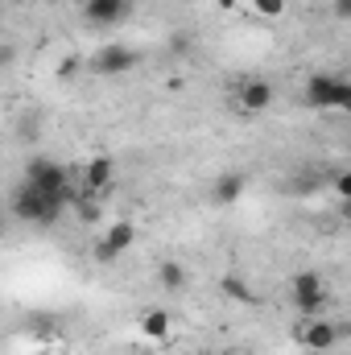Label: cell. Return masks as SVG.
Segmentation results:
<instances>
[{"label":"cell","instance_id":"cell-1","mask_svg":"<svg viewBox=\"0 0 351 355\" xmlns=\"http://www.w3.org/2000/svg\"><path fill=\"white\" fill-rule=\"evenodd\" d=\"M62 198H50V194H42V190H33L29 182H21L17 186V194H12V215L21 219V223H37V227H50L58 215H62Z\"/></svg>","mask_w":351,"mask_h":355},{"label":"cell","instance_id":"cell-2","mask_svg":"<svg viewBox=\"0 0 351 355\" xmlns=\"http://www.w3.org/2000/svg\"><path fill=\"white\" fill-rule=\"evenodd\" d=\"M306 103L318 112H351V79L343 75H310L306 79Z\"/></svg>","mask_w":351,"mask_h":355},{"label":"cell","instance_id":"cell-3","mask_svg":"<svg viewBox=\"0 0 351 355\" xmlns=\"http://www.w3.org/2000/svg\"><path fill=\"white\" fill-rule=\"evenodd\" d=\"M289 293H293L298 314H306V318H323V310H327V302H331V293H327V285H323V277H318L314 268L293 272V277H289Z\"/></svg>","mask_w":351,"mask_h":355},{"label":"cell","instance_id":"cell-4","mask_svg":"<svg viewBox=\"0 0 351 355\" xmlns=\"http://www.w3.org/2000/svg\"><path fill=\"white\" fill-rule=\"evenodd\" d=\"M25 182H29L33 190L50 194V198H62V202H71V186H67V166H58V162H50V157H33V162L25 166Z\"/></svg>","mask_w":351,"mask_h":355},{"label":"cell","instance_id":"cell-5","mask_svg":"<svg viewBox=\"0 0 351 355\" xmlns=\"http://www.w3.org/2000/svg\"><path fill=\"white\" fill-rule=\"evenodd\" d=\"M137 62H141V54L128 50V46H99L95 58H91V71H95L99 79H116V75L132 71Z\"/></svg>","mask_w":351,"mask_h":355},{"label":"cell","instance_id":"cell-6","mask_svg":"<svg viewBox=\"0 0 351 355\" xmlns=\"http://www.w3.org/2000/svg\"><path fill=\"white\" fill-rule=\"evenodd\" d=\"M273 99H277V91L268 79H244L240 91H236V103H240V112H248V116H261L273 107Z\"/></svg>","mask_w":351,"mask_h":355},{"label":"cell","instance_id":"cell-7","mask_svg":"<svg viewBox=\"0 0 351 355\" xmlns=\"http://www.w3.org/2000/svg\"><path fill=\"white\" fill-rule=\"evenodd\" d=\"M339 327L331 322V318H310L302 331H298V343L306 347V352H331L335 343H339Z\"/></svg>","mask_w":351,"mask_h":355},{"label":"cell","instance_id":"cell-8","mask_svg":"<svg viewBox=\"0 0 351 355\" xmlns=\"http://www.w3.org/2000/svg\"><path fill=\"white\" fill-rule=\"evenodd\" d=\"M132 12L128 0H83V17L87 25H120Z\"/></svg>","mask_w":351,"mask_h":355},{"label":"cell","instance_id":"cell-9","mask_svg":"<svg viewBox=\"0 0 351 355\" xmlns=\"http://www.w3.org/2000/svg\"><path fill=\"white\" fill-rule=\"evenodd\" d=\"M137 331H141V339L166 343V339H170V331H174V314H170V310H162V306H149V310L141 314Z\"/></svg>","mask_w":351,"mask_h":355},{"label":"cell","instance_id":"cell-10","mask_svg":"<svg viewBox=\"0 0 351 355\" xmlns=\"http://www.w3.org/2000/svg\"><path fill=\"white\" fill-rule=\"evenodd\" d=\"M112 182H116V166H112V157H91L87 166H83V186H87L91 194L108 190Z\"/></svg>","mask_w":351,"mask_h":355},{"label":"cell","instance_id":"cell-11","mask_svg":"<svg viewBox=\"0 0 351 355\" xmlns=\"http://www.w3.org/2000/svg\"><path fill=\"white\" fill-rule=\"evenodd\" d=\"M240 194H244V174H219L215 178V190H211V198L219 202V207H228V202H240Z\"/></svg>","mask_w":351,"mask_h":355},{"label":"cell","instance_id":"cell-12","mask_svg":"<svg viewBox=\"0 0 351 355\" xmlns=\"http://www.w3.org/2000/svg\"><path fill=\"white\" fill-rule=\"evenodd\" d=\"M103 244H108V248L120 257V252H128V248L137 244V227H132L128 219H120V223H112V227L103 232Z\"/></svg>","mask_w":351,"mask_h":355},{"label":"cell","instance_id":"cell-13","mask_svg":"<svg viewBox=\"0 0 351 355\" xmlns=\"http://www.w3.org/2000/svg\"><path fill=\"white\" fill-rule=\"evenodd\" d=\"M157 281H162L166 289H182V285H186V268L178 265V261H162V265H157Z\"/></svg>","mask_w":351,"mask_h":355},{"label":"cell","instance_id":"cell-14","mask_svg":"<svg viewBox=\"0 0 351 355\" xmlns=\"http://www.w3.org/2000/svg\"><path fill=\"white\" fill-rule=\"evenodd\" d=\"M223 293H228V297H236V302H248V297H252V293H248V285H244V277H232V272L223 277Z\"/></svg>","mask_w":351,"mask_h":355},{"label":"cell","instance_id":"cell-15","mask_svg":"<svg viewBox=\"0 0 351 355\" xmlns=\"http://www.w3.org/2000/svg\"><path fill=\"white\" fill-rule=\"evenodd\" d=\"M252 8H257L261 17H281V12H285V0H252Z\"/></svg>","mask_w":351,"mask_h":355},{"label":"cell","instance_id":"cell-16","mask_svg":"<svg viewBox=\"0 0 351 355\" xmlns=\"http://www.w3.org/2000/svg\"><path fill=\"white\" fill-rule=\"evenodd\" d=\"M331 186H335L339 202H343V198H351V170H339V174L331 178Z\"/></svg>","mask_w":351,"mask_h":355},{"label":"cell","instance_id":"cell-17","mask_svg":"<svg viewBox=\"0 0 351 355\" xmlns=\"http://www.w3.org/2000/svg\"><path fill=\"white\" fill-rule=\"evenodd\" d=\"M170 50H174V54H186V50H190V33H174V37H170Z\"/></svg>","mask_w":351,"mask_h":355},{"label":"cell","instance_id":"cell-18","mask_svg":"<svg viewBox=\"0 0 351 355\" xmlns=\"http://www.w3.org/2000/svg\"><path fill=\"white\" fill-rule=\"evenodd\" d=\"M331 12H335L339 21H351V0H335V4H331Z\"/></svg>","mask_w":351,"mask_h":355},{"label":"cell","instance_id":"cell-19","mask_svg":"<svg viewBox=\"0 0 351 355\" xmlns=\"http://www.w3.org/2000/svg\"><path fill=\"white\" fill-rule=\"evenodd\" d=\"M75 71H79V62H75V58H67V62H62V67H58V75H62V79H71V75H75Z\"/></svg>","mask_w":351,"mask_h":355},{"label":"cell","instance_id":"cell-20","mask_svg":"<svg viewBox=\"0 0 351 355\" xmlns=\"http://www.w3.org/2000/svg\"><path fill=\"white\" fill-rule=\"evenodd\" d=\"M215 4H219L223 12H236V4H240V0H215Z\"/></svg>","mask_w":351,"mask_h":355},{"label":"cell","instance_id":"cell-21","mask_svg":"<svg viewBox=\"0 0 351 355\" xmlns=\"http://www.w3.org/2000/svg\"><path fill=\"white\" fill-rule=\"evenodd\" d=\"M339 215H343V219L351 223V198H343V207H339Z\"/></svg>","mask_w":351,"mask_h":355},{"label":"cell","instance_id":"cell-22","mask_svg":"<svg viewBox=\"0 0 351 355\" xmlns=\"http://www.w3.org/2000/svg\"><path fill=\"white\" fill-rule=\"evenodd\" d=\"M33 355H50V352H33Z\"/></svg>","mask_w":351,"mask_h":355}]
</instances>
